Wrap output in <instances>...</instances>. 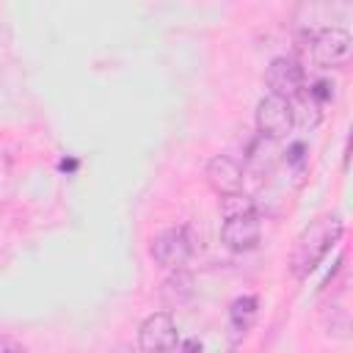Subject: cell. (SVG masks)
Instances as JSON below:
<instances>
[{"label":"cell","mask_w":353,"mask_h":353,"mask_svg":"<svg viewBox=\"0 0 353 353\" xmlns=\"http://www.w3.org/2000/svg\"><path fill=\"white\" fill-rule=\"evenodd\" d=\"M342 232H345V223L339 215H331V212L317 215L292 243L290 262H287L290 273L295 279H306L323 262V256L331 251V245L342 237Z\"/></svg>","instance_id":"cell-1"},{"label":"cell","mask_w":353,"mask_h":353,"mask_svg":"<svg viewBox=\"0 0 353 353\" xmlns=\"http://www.w3.org/2000/svg\"><path fill=\"white\" fill-rule=\"evenodd\" d=\"M309 47H312V58L320 66H345L350 61V50H353V39L345 28H323L314 30L309 36Z\"/></svg>","instance_id":"cell-2"},{"label":"cell","mask_w":353,"mask_h":353,"mask_svg":"<svg viewBox=\"0 0 353 353\" xmlns=\"http://www.w3.org/2000/svg\"><path fill=\"white\" fill-rule=\"evenodd\" d=\"M295 124V110L290 99H281L276 94H268L256 105V130L262 138H284Z\"/></svg>","instance_id":"cell-3"},{"label":"cell","mask_w":353,"mask_h":353,"mask_svg":"<svg viewBox=\"0 0 353 353\" xmlns=\"http://www.w3.org/2000/svg\"><path fill=\"white\" fill-rule=\"evenodd\" d=\"M152 256L157 265L163 268H182L190 254H193V240H190V232L185 226H171V229H163L160 234L152 237Z\"/></svg>","instance_id":"cell-4"},{"label":"cell","mask_w":353,"mask_h":353,"mask_svg":"<svg viewBox=\"0 0 353 353\" xmlns=\"http://www.w3.org/2000/svg\"><path fill=\"white\" fill-rule=\"evenodd\" d=\"M179 342L176 323L168 312H154L141 323L138 331V345L143 353H171Z\"/></svg>","instance_id":"cell-5"},{"label":"cell","mask_w":353,"mask_h":353,"mask_svg":"<svg viewBox=\"0 0 353 353\" xmlns=\"http://www.w3.org/2000/svg\"><path fill=\"white\" fill-rule=\"evenodd\" d=\"M259 237H262V221H259L256 210L223 218L221 240L226 243V248H232V251H251V248H256Z\"/></svg>","instance_id":"cell-6"},{"label":"cell","mask_w":353,"mask_h":353,"mask_svg":"<svg viewBox=\"0 0 353 353\" xmlns=\"http://www.w3.org/2000/svg\"><path fill=\"white\" fill-rule=\"evenodd\" d=\"M265 83L270 88V94L281 97V99H295L303 94V69L295 58H273L268 72H265Z\"/></svg>","instance_id":"cell-7"},{"label":"cell","mask_w":353,"mask_h":353,"mask_svg":"<svg viewBox=\"0 0 353 353\" xmlns=\"http://www.w3.org/2000/svg\"><path fill=\"white\" fill-rule=\"evenodd\" d=\"M210 188L218 193V196H232V193H240L243 190V168L234 157H226V154H215L210 163H207V171H204Z\"/></svg>","instance_id":"cell-8"},{"label":"cell","mask_w":353,"mask_h":353,"mask_svg":"<svg viewBox=\"0 0 353 353\" xmlns=\"http://www.w3.org/2000/svg\"><path fill=\"white\" fill-rule=\"evenodd\" d=\"M256 309H259V301L254 295H240V298L232 301V306H229V323H232V331L237 336H243L254 325Z\"/></svg>","instance_id":"cell-9"},{"label":"cell","mask_w":353,"mask_h":353,"mask_svg":"<svg viewBox=\"0 0 353 353\" xmlns=\"http://www.w3.org/2000/svg\"><path fill=\"white\" fill-rule=\"evenodd\" d=\"M190 290H193V279H190L185 270H176L171 279L163 281L160 295H163L165 303H182V301L190 295Z\"/></svg>","instance_id":"cell-10"},{"label":"cell","mask_w":353,"mask_h":353,"mask_svg":"<svg viewBox=\"0 0 353 353\" xmlns=\"http://www.w3.org/2000/svg\"><path fill=\"white\" fill-rule=\"evenodd\" d=\"M248 210H256L248 196H243V193L221 196V212H223V218H232V215H240V212H248Z\"/></svg>","instance_id":"cell-11"},{"label":"cell","mask_w":353,"mask_h":353,"mask_svg":"<svg viewBox=\"0 0 353 353\" xmlns=\"http://www.w3.org/2000/svg\"><path fill=\"white\" fill-rule=\"evenodd\" d=\"M331 88H334V85H331L328 80H317V83L309 88V97H312L314 102H323V99H328V97H331Z\"/></svg>","instance_id":"cell-12"},{"label":"cell","mask_w":353,"mask_h":353,"mask_svg":"<svg viewBox=\"0 0 353 353\" xmlns=\"http://www.w3.org/2000/svg\"><path fill=\"white\" fill-rule=\"evenodd\" d=\"M0 353H28V347H25V345H19L14 336L0 334Z\"/></svg>","instance_id":"cell-13"},{"label":"cell","mask_w":353,"mask_h":353,"mask_svg":"<svg viewBox=\"0 0 353 353\" xmlns=\"http://www.w3.org/2000/svg\"><path fill=\"white\" fill-rule=\"evenodd\" d=\"M179 353H201V342L199 339H185L179 345Z\"/></svg>","instance_id":"cell-14"},{"label":"cell","mask_w":353,"mask_h":353,"mask_svg":"<svg viewBox=\"0 0 353 353\" xmlns=\"http://www.w3.org/2000/svg\"><path fill=\"white\" fill-rule=\"evenodd\" d=\"M301 154H303V143H295V146L290 149V160H292V163H298V160H301Z\"/></svg>","instance_id":"cell-15"},{"label":"cell","mask_w":353,"mask_h":353,"mask_svg":"<svg viewBox=\"0 0 353 353\" xmlns=\"http://www.w3.org/2000/svg\"><path fill=\"white\" fill-rule=\"evenodd\" d=\"M77 168V160H61V171H74Z\"/></svg>","instance_id":"cell-16"}]
</instances>
